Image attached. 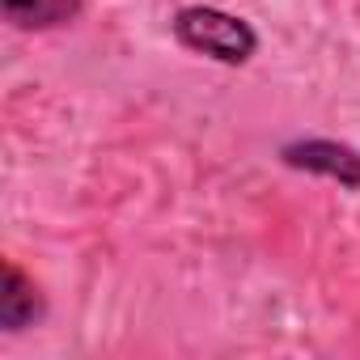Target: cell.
I'll return each instance as SVG.
<instances>
[{"instance_id":"cell-1","label":"cell","mask_w":360,"mask_h":360,"mask_svg":"<svg viewBox=\"0 0 360 360\" xmlns=\"http://www.w3.org/2000/svg\"><path fill=\"white\" fill-rule=\"evenodd\" d=\"M174 39L183 43L187 51L195 56H208L217 64H246L255 51H259V34L246 18L238 13H225V9H212V5H187L178 9L174 22H169Z\"/></svg>"},{"instance_id":"cell-2","label":"cell","mask_w":360,"mask_h":360,"mask_svg":"<svg viewBox=\"0 0 360 360\" xmlns=\"http://www.w3.org/2000/svg\"><path fill=\"white\" fill-rule=\"evenodd\" d=\"M280 161L292 165V169H305V174H322L339 187H360V148L343 144V140H292L280 148Z\"/></svg>"},{"instance_id":"cell-3","label":"cell","mask_w":360,"mask_h":360,"mask_svg":"<svg viewBox=\"0 0 360 360\" xmlns=\"http://www.w3.org/2000/svg\"><path fill=\"white\" fill-rule=\"evenodd\" d=\"M43 309H47V301H43L39 284L18 263H5V280H0V326L26 330L43 318Z\"/></svg>"},{"instance_id":"cell-4","label":"cell","mask_w":360,"mask_h":360,"mask_svg":"<svg viewBox=\"0 0 360 360\" xmlns=\"http://www.w3.org/2000/svg\"><path fill=\"white\" fill-rule=\"evenodd\" d=\"M81 0H5V22L18 30H56L77 22Z\"/></svg>"}]
</instances>
